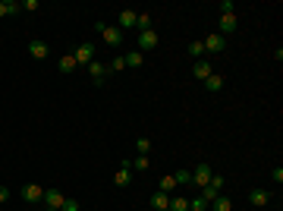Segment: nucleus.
Segmentation results:
<instances>
[{"label":"nucleus","mask_w":283,"mask_h":211,"mask_svg":"<svg viewBox=\"0 0 283 211\" xmlns=\"http://www.w3.org/2000/svg\"><path fill=\"white\" fill-rule=\"evenodd\" d=\"M94 32H98V35L101 38H104V44H110V47H120V44H123V32H120L117 29V25H107L104 19H98V22H94Z\"/></svg>","instance_id":"obj_1"},{"label":"nucleus","mask_w":283,"mask_h":211,"mask_svg":"<svg viewBox=\"0 0 283 211\" xmlns=\"http://www.w3.org/2000/svg\"><path fill=\"white\" fill-rule=\"evenodd\" d=\"M220 189H224V176H220V173H214L211 180H208V186H202V199L211 205V202L220 196Z\"/></svg>","instance_id":"obj_2"},{"label":"nucleus","mask_w":283,"mask_h":211,"mask_svg":"<svg viewBox=\"0 0 283 211\" xmlns=\"http://www.w3.org/2000/svg\"><path fill=\"white\" fill-rule=\"evenodd\" d=\"M158 35H154V29H145V32H139V38H135V50H142V54H148V50H154L158 47Z\"/></svg>","instance_id":"obj_3"},{"label":"nucleus","mask_w":283,"mask_h":211,"mask_svg":"<svg viewBox=\"0 0 283 211\" xmlns=\"http://www.w3.org/2000/svg\"><path fill=\"white\" fill-rule=\"evenodd\" d=\"M22 199L29 202V205H41V202H44V186H38V183H25V186H22Z\"/></svg>","instance_id":"obj_4"},{"label":"nucleus","mask_w":283,"mask_h":211,"mask_svg":"<svg viewBox=\"0 0 283 211\" xmlns=\"http://www.w3.org/2000/svg\"><path fill=\"white\" fill-rule=\"evenodd\" d=\"M107 63L104 60H98V57H94V60L88 63V76H91V82H94V85H104V79H107Z\"/></svg>","instance_id":"obj_5"},{"label":"nucleus","mask_w":283,"mask_h":211,"mask_svg":"<svg viewBox=\"0 0 283 211\" xmlns=\"http://www.w3.org/2000/svg\"><path fill=\"white\" fill-rule=\"evenodd\" d=\"M211 176H214V170H211V164L208 161H199V167H195V170H192V183H195V186H208V180H211Z\"/></svg>","instance_id":"obj_6"},{"label":"nucleus","mask_w":283,"mask_h":211,"mask_svg":"<svg viewBox=\"0 0 283 211\" xmlns=\"http://www.w3.org/2000/svg\"><path fill=\"white\" fill-rule=\"evenodd\" d=\"M73 57H76V63H79V66H88L94 60V44H91V41H82V44L76 47Z\"/></svg>","instance_id":"obj_7"},{"label":"nucleus","mask_w":283,"mask_h":211,"mask_svg":"<svg viewBox=\"0 0 283 211\" xmlns=\"http://www.w3.org/2000/svg\"><path fill=\"white\" fill-rule=\"evenodd\" d=\"M202 44H204V54H224V50H227V38L224 35H208Z\"/></svg>","instance_id":"obj_8"},{"label":"nucleus","mask_w":283,"mask_h":211,"mask_svg":"<svg viewBox=\"0 0 283 211\" xmlns=\"http://www.w3.org/2000/svg\"><path fill=\"white\" fill-rule=\"evenodd\" d=\"M135 16H139L135 10H120V16H117V29L123 32V35H126L129 29H135Z\"/></svg>","instance_id":"obj_9"},{"label":"nucleus","mask_w":283,"mask_h":211,"mask_svg":"<svg viewBox=\"0 0 283 211\" xmlns=\"http://www.w3.org/2000/svg\"><path fill=\"white\" fill-rule=\"evenodd\" d=\"M63 202H66V196H63V192H60V189H44V202H41V205H44V208H63Z\"/></svg>","instance_id":"obj_10"},{"label":"nucleus","mask_w":283,"mask_h":211,"mask_svg":"<svg viewBox=\"0 0 283 211\" xmlns=\"http://www.w3.org/2000/svg\"><path fill=\"white\" fill-rule=\"evenodd\" d=\"M236 25H239V19H236V13H220V32L217 35H233L236 32Z\"/></svg>","instance_id":"obj_11"},{"label":"nucleus","mask_w":283,"mask_h":211,"mask_svg":"<svg viewBox=\"0 0 283 211\" xmlns=\"http://www.w3.org/2000/svg\"><path fill=\"white\" fill-rule=\"evenodd\" d=\"M114 183H117V186H129V183H132V167H129V161H120V170L114 173Z\"/></svg>","instance_id":"obj_12"},{"label":"nucleus","mask_w":283,"mask_h":211,"mask_svg":"<svg viewBox=\"0 0 283 211\" xmlns=\"http://www.w3.org/2000/svg\"><path fill=\"white\" fill-rule=\"evenodd\" d=\"M29 54L35 57V60H44V57L50 54V47H47L41 38H32V41H29Z\"/></svg>","instance_id":"obj_13"},{"label":"nucleus","mask_w":283,"mask_h":211,"mask_svg":"<svg viewBox=\"0 0 283 211\" xmlns=\"http://www.w3.org/2000/svg\"><path fill=\"white\" fill-rule=\"evenodd\" d=\"M248 202H252L255 208H268V205H271V192H268V189H252Z\"/></svg>","instance_id":"obj_14"},{"label":"nucleus","mask_w":283,"mask_h":211,"mask_svg":"<svg viewBox=\"0 0 283 211\" xmlns=\"http://www.w3.org/2000/svg\"><path fill=\"white\" fill-rule=\"evenodd\" d=\"M151 208L154 211H167L170 208V196H167V192H161V189H154L151 192Z\"/></svg>","instance_id":"obj_15"},{"label":"nucleus","mask_w":283,"mask_h":211,"mask_svg":"<svg viewBox=\"0 0 283 211\" xmlns=\"http://www.w3.org/2000/svg\"><path fill=\"white\" fill-rule=\"evenodd\" d=\"M211 73H214V70H211V63H208V60H195V66H192V76H195L199 82H204Z\"/></svg>","instance_id":"obj_16"},{"label":"nucleus","mask_w":283,"mask_h":211,"mask_svg":"<svg viewBox=\"0 0 283 211\" xmlns=\"http://www.w3.org/2000/svg\"><path fill=\"white\" fill-rule=\"evenodd\" d=\"M57 66H60V73H63V76H70V73H76V66H79V63H76L73 54H63V57L57 60Z\"/></svg>","instance_id":"obj_17"},{"label":"nucleus","mask_w":283,"mask_h":211,"mask_svg":"<svg viewBox=\"0 0 283 211\" xmlns=\"http://www.w3.org/2000/svg\"><path fill=\"white\" fill-rule=\"evenodd\" d=\"M202 85H204V91H220V88H224V76H220V73H211Z\"/></svg>","instance_id":"obj_18"},{"label":"nucleus","mask_w":283,"mask_h":211,"mask_svg":"<svg viewBox=\"0 0 283 211\" xmlns=\"http://www.w3.org/2000/svg\"><path fill=\"white\" fill-rule=\"evenodd\" d=\"M123 60H126L129 70H139V66L145 63V54H142V50H129V54H123Z\"/></svg>","instance_id":"obj_19"},{"label":"nucleus","mask_w":283,"mask_h":211,"mask_svg":"<svg viewBox=\"0 0 283 211\" xmlns=\"http://www.w3.org/2000/svg\"><path fill=\"white\" fill-rule=\"evenodd\" d=\"M129 167H132V173H135V170H139V173L148 170V167H151V155H135L132 161H129Z\"/></svg>","instance_id":"obj_20"},{"label":"nucleus","mask_w":283,"mask_h":211,"mask_svg":"<svg viewBox=\"0 0 283 211\" xmlns=\"http://www.w3.org/2000/svg\"><path fill=\"white\" fill-rule=\"evenodd\" d=\"M167 211H189V199L179 196V192H176V196H170V208Z\"/></svg>","instance_id":"obj_21"},{"label":"nucleus","mask_w":283,"mask_h":211,"mask_svg":"<svg viewBox=\"0 0 283 211\" xmlns=\"http://www.w3.org/2000/svg\"><path fill=\"white\" fill-rule=\"evenodd\" d=\"M211 208H214V211H233V202H230L227 196H217V199L211 202Z\"/></svg>","instance_id":"obj_22"},{"label":"nucleus","mask_w":283,"mask_h":211,"mask_svg":"<svg viewBox=\"0 0 283 211\" xmlns=\"http://www.w3.org/2000/svg\"><path fill=\"white\" fill-rule=\"evenodd\" d=\"M158 189H161V192H167V196H173V189H176V180H173V176H161Z\"/></svg>","instance_id":"obj_23"},{"label":"nucleus","mask_w":283,"mask_h":211,"mask_svg":"<svg viewBox=\"0 0 283 211\" xmlns=\"http://www.w3.org/2000/svg\"><path fill=\"white\" fill-rule=\"evenodd\" d=\"M135 151H139V155H151V139L139 136V139H135Z\"/></svg>","instance_id":"obj_24"},{"label":"nucleus","mask_w":283,"mask_h":211,"mask_svg":"<svg viewBox=\"0 0 283 211\" xmlns=\"http://www.w3.org/2000/svg\"><path fill=\"white\" fill-rule=\"evenodd\" d=\"M211 205H208V202H204L202 196H195V199H189V211H208Z\"/></svg>","instance_id":"obj_25"},{"label":"nucleus","mask_w":283,"mask_h":211,"mask_svg":"<svg viewBox=\"0 0 283 211\" xmlns=\"http://www.w3.org/2000/svg\"><path fill=\"white\" fill-rule=\"evenodd\" d=\"M135 29H139V32L151 29V16H148V13H139V16H135Z\"/></svg>","instance_id":"obj_26"},{"label":"nucleus","mask_w":283,"mask_h":211,"mask_svg":"<svg viewBox=\"0 0 283 211\" xmlns=\"http://www.w3.org/2000/svg\"><path fill=\"white\" fill-rule=\"evenodd\" d=\"M107 70H110V73H120V70H126V60H123V54H120V57H114V60L107 63Z\"/></svg>","instance_id":"obj_27"},{"label":"nucleus","mask_w":283,"mask_h":211,"mask_svg":"<svg viewBox=\"0 0 283 211\" xmlns=\"http://www.w3.org/2000/svg\"><path fill=\"white\" fill-rule=\"evenodd\" d=\"M189 54H192L195 60H199V57H204V44H202V41H192V44H189Z\"/></svg>","instance_id":"obj_28"},{"label":"nucleus","mask_w":283,"mask_h":211,"mask_svg":"<svg viewBox=\"0 0 283 211\" xmlns=\"http://www.w3.org/2000/svg\"><path fill=\"white\" fill-rule=\"evenodd\" d=\"M176 186H183V183H192V170H176Z\"/></svg>","instance_id":"obj_29"},{"label":"nucleus","mask_w":283,"mask_h":211,"mask_svg":"<svg viewBox=\"0 0 283 211\" xmlns=\"http://www.w3.org/2000/svg\"><path fill=\"white\" fill-rule=\"evenodd\" d=\"M19 6H22V10H25V13H35V10H38V6H41V3H38V0H22V3H19Z\"/></svg>","instance_id":"obj_30"},{"label":"nucleus","mask_w":283,"mask_h":211,"mask_svg":"<svg viewBox=\"0 0 283 211\" xmlns=\"http://www.w3.org/2000/svg\"><path fill=\"white\" fill-rule=\"evenodd\" d=\"M60 211H79V202H76V199H66V202H63V208H60Z\"/></svg>","instance_id":"obj_31"},{"label":"nucleus","mask_w":283,"mask_h":211,"mask_svg":"<svg viewBox=\"0 0 283 211\" xmlns=\"http://www.w3.org/2000/svg\"><path fill=\"white\" fill-rule=\"evenodd\" d=\"M271 180H274V183H283V167H274V170H271Z\"/></svg>","instance_id":"obj_32"},{"label":"nucleus","mask_w":283,"mask_h":211,"mask_svg":"<svg viewBox=\"0 0 283 211\" xmlns=\"http://www.w3.org/2000/svg\"><path fill=\"white\" fill-rule=\"evenodd\" d=\"M220 10H224V13H233V10H236L233 0H224V3H220Z\"/></svg>","instance_id":"obj_33"},{"label":"nucleus","mask_w":283,"mask_h":211,"mask_svg":"<svg viewBox=\"0 0 283 211\" xmlns=\"http://www.w3.org/2000/svg\"><path fill=\"white\" fill-rule=\"evenodd\" d=\"M6 199H10V189H6V186H0V205H3Z\"/></svg>","instance_id":"obj_34"},{"label":"nucleus","mask_w":283,"mask_h":211,"mask_svg":"<svg viewBox=\"0 0 283 211\" xmlns=\"http://www.w3.org/2000/svg\"><path fill=\"white\" fill-rule=\"evenodd\" d=\"M44 211H57V208H44Z\"/></svg>","instance_id":"obj_35"},{"label":"nucleus","mask_w":283,"mask_h":211,"mask_svg":"<svg viewBox=\"0 0 283 211\" xmlns=\"http://www.w3.org/2000/svg\"><path fill=\"white\" fill-rule=\"evenodd\" d=\"M151 211H154V208H151Z\"/></svg>","instance_id":"obj_36"},{"label":"nucleus","mask_w":283,"mask_h":211,"mask_svg":"<svg viewBox=\"0 0 283 211\" xmlns=\"http://www.w3.org/2000/svg\"><path fill=\"white\" fill-rule=\"evenodd\" d=\"M79 211H82V208H79Z\"/></svg>","instance_id":"obj_37"}]
</instances>
